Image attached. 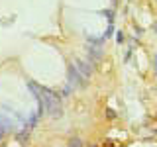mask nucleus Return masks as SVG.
I'll use <instances>...</instances> for the list:
<instances>
[{
    "label": "nucleus",
    "instance_id": "f257e3e1",
    "mask_svg": "<svg viewBox=\"0 0 157 147\" xmlns=\"http://www.w3.org/2000/svg\"><path fill=\"white\" fill-rule=\"evenodd\" d=\"M29 90L36 92V98L39 100V106L41 110H45L51 118H59L61 116V102H59V96H55V92L47 90V88H41L33 82H28Z\"/></svg>",
    "mask_w": 157,
    "mask_h": 147
},
{
    "label": "nucleus",
    "instance_id": "f03ea898",
    "mask_svg": "<svg viewBox=\"0 0 157 147\" xmlns=\"http://www.w3.org/2000/svg\"><path fill=\"white\" fill-rule=\"evenodd\" d=\"M69 81H71V85H73V86H85L88 78L82 75V73L78 71L75 65H71V67H69Z\"/></svg>",
    "mask_w": 157,
    "mask_h": 147
},
{
    "label": "nucleus",
    "instance_id": "7ed1b4c3",
    "mask_svg": "<svg viewBox=\"0 0 157 147\" xmlns=\"http://www.w3.org/2000/svg\"><path fill=\"white\" fill-rule=\"evenodd\" d=\"M88 55H90V63H98L102 59V47L96 43V47H88Z\"/></svg>",
    "mask_w": 157,
    "mask_h": 147
},
{
    "label": "nucleus",
    "instance_id": "20e7f679",
    "mask_svg": "<svg viewBox=\"0 0 157 147\" xmlns=\"http://www.w3.org/2000/svg\"><path fill=\"white\" fill-rule=\"evenodd\" d=\"M73 65H75V67H77V69H78V71H81V73H82V75H85L86 78L90 77L92 67L88 65V63H85V61H78V59H77V61H73Z\"/></svg>",
    "mask_w": 157,
    "mask_h": 147
},
{
    "label": "nucleus",
    "instance_id": "39448f33",
    "mask_svg": "<svg viewBox=\"0 0 157 147\" xmlns=\"http://www.w3.org/2000/svg\"><path fill=\"white\" fill-rule=\"evenodd\" d=\"M81 145H82L81 139H71V147H81Z\"/></svg>",
    "mask_w": 157,
    "mask_h": 147
},
{
    "label": "nucleus",
    "instance_id": "423d86ee",
    "mask_svg": "<svg viewBox=\"0 0 157 147\" xmlns=\"http://www.w3.org/2000/svg\"><path fill=\"white\" fill-rule=\"evenodd\" d=\"M153 67H155V73H157V55H155V59H153Z\"/></svg>",
    "mask_w": 157,
    "mask_h": 147
}]
</instances>
